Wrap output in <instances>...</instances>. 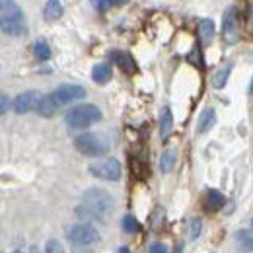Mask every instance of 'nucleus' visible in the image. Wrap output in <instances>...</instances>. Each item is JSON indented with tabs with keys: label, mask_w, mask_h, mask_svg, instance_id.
<instances>
[{
	"label": "nucleus",
	"mask_w": 253,
	"mask_h": 253,
	"mask_svg": "<svg viewBox=\"0 0 253 253\" xmlns=\"http://www.w3.org/2000/svg\"><path fill=\"white\" fill-rule=\"evenodd\" d=\"M216 123V111L212 107H207L201 115H199V121H197V132L199 134H205L209 132L212 126Z\"/></svg>",
	"instance_id": "1a4fd4ad"
},
{
	"label": "nucleus",
	"mask_w": 253,
	"mask_h": 253,
	"mask_svg": "<svg viewBox=\"0 0 253 253\" xmlns=\"http://www.w3.org/2000/svg\"><path fill=\"white\" fill-rule=\"evenodd\" d=\"M236 22H238V10L236 6H230L224 14V24H222V32L226 35V39H232L234 41V35H236Z\"/></svg>",
	"instance_id": "9d476101"
},
{
	"label": "nucleus",
	"mask_w": 253,
	"mask_h": 253,
	"mask_svg": "<svg viewBox=\"0 0 253 253\" xmlns=\"http://www.w3.org/2000/svg\"><path fill=\"white\" fill-rule=\"evenodd\" d=\"M173 253H183V246H175V250H173Z\"/></svg>",
	"instance_id": "7c9ffc66"
},
{
	"label": "nucleus",
	"mask_w": 253,
	"mask_h": 253,
	"mask_svg": "<svg viewBox=\"0 0 253 253\" xmlns=\"http://www.w3.org/2000/svg\"><path fill=\"white\" fill-rule=\"evenodd\" d=\"M128 0H111V6H123Z\"/></svg>",
	"instance_id": "c85d7f7f"
},
{
	"label": "nucleus",
	"mask_w": 253,
	"mask_h": 253,
	"mask_svg": "<svg viewBox=\"0 0 253 253\" xmlns=\"http://www.w3.org/2000/svg\"><path fill=\"white\" fill-rule=\"evenodd\" d=\"M148 253H168V250H166L164 244H152L150 250H148Z\"/></svg>",
	"instance_id": "cd10ccee"
},
{
	"label": "nucleus",
	"mask_w": 253,
	"mask_h": 253,
	"mask_svg": "<svg viewBox=\"0 0 253 253\" xmlns=\"http://www.w3.org/2000/svg\"><path fill=\"white\" fill-rule=\"evenodd\" d=\"M113 78V68L107 63H97L92 68V80L95 84H107Z\"/></svg>",
	"instance_id": "ddd939ff"
},
{
	"label": "nucleus",
	"mask_w": 253,
	"mask_h": 253,
	"mask_svg": "<svg viewBox=\"0 0 253 253\" xmlns=\"http://www.w3.org/2000/svg\"><path fill=\"white\" fill-rule=\"evenodd\" d=\"M175 162H177V152L173 148L164 150L162 156H160V169H162V173H169L173 169Z\"/></svg>",
	"instance_id": "6ab92c4d"
},
{
	"label": "nucleus",
	"mask_w": 253,
	"mask_h": 253,
	"mask_svg": "<svg viewBox=\"0 0 253 253\" xmlns=\"http://www.w3.org/2000/svg\"><path fill=\"white\" fill-rule=\"evenodd\" d=\"M236 242L253 253V230H238L236 232Z\"/></svg>",
	"instance_id": "412c9836"
},
{
	"label": "nucleus",
	"mask_w": 253,
	"mask_h": 253,
	"mask_svg": "<svg viewBox=\"0 0 253 253\" xmlns=\"http://www.w3.org/2000/svg\"><path fill=\"white\" fill-rule=\"evenodd\" d=\"M111 59H113L115 64H117L123 72H126V74H132V72L136 70V64L132 61V57H130L128 53H125V51H113V53H111Z\"/></svg>",
	"instance_id": "f8f14e48"
},
{
	"label": "nucleus",
	"mask_w": 253,
	"mask_h": 253,
	"mask_svg": "<svg viewBox=\"0 0 253 253\" xmlns=\"http://www.w3.org/2000/svg\"><path fill=\"white\" fill-rule=\"evenodd\" d=\"M252 230H253V218H252Z\"/></svg>",
	"instance_id": "72a5a7b5"
},
{
	"label": "nucleus",
	"mask_w": 253,
	"mask_h": 253,
	"mask_svg": "<svg viewBox=\"0 0 253 253\" xmlns=\"http://www.w3.org/2000/svg\"><path fill=\"white\" fill-rule=\"evenodd\" d=\"M64 119H66V125L72 128H88L95 125L97 121H101V111L94 103H80L68 109Z\"/></svg>",
	"instance_id": "f03ea898"
},
{
	"label": "nucleus",
	"mask_w": 253,
	"mask_h": 253,
	"mask_svg": "<svg viewBox=\"0 0 253 253\" xmlns=\"http://www.w3.org/2000/svg\"><path fill=\"white\" fill-rule=\"evenodd\" d=\"M113 211V197L105 189H92L84 191L82 195V205L76 207V216L80 220H105Z\"/></svg>",
	"instance_id": "f257e3e1"
},
{
	"label": "nucleus",
	"mask_w": 253,
	"mask_h": 253,
	"mask_svg": "<svg viewBox=\"0 0 253 253\" xmlns=\"http://www.w3.org/2000/svg\"><path fill=\"white\" fill-rule=\"evenodd\" d=\"M45 253H66V252H64V248L61 246V242L49 240L47 246H45Z\"/></svg>",
	"instance_id": "393cba45"
},
{
	"label": "nucleus",
	"mask_w": 253,
	"mask_h": 253,
	"mask_svg": "<svg viewBox=\"0 0 253 253\" xmlns=\"http://www.w3.org/2000/svg\"><path fill=\"white\" fill-rule=\"evenodd\" d=\"M33 53H35V59H39V61H49V59H51V47H49L47 41H43V39L35 41Z\"/></svg>",
	"instance_id": "4be33fe9"
},
{
	"label": "nucleus",
	"mask_w": 253,
	"mask_h": 253,
	"mask_svg": "<svg viewBox=\"0 0 253 253\" xmlns=\"http://www.w3.org/2000/svg\"><path fill=\"white\" fill-rule=\"evenodd\" d=\"M224 205H226V199H224V195H222L220 191L211 189L207 193V197H205V209L207 211L216 212V211H220Z\"/></svg>",
	"instance_id": "4468645a"
},
{
	"label": "nucleus",
	"mask_w": 253,
	"mask_h": 253,
	"mask_svg": "<svg viewBox=\"0 0 253 253\" xmlns=\"http://www.w3.org/2000/svg\"><path fill=\"white\" fill-rule=\"evenodd\" d=\"M173 128V115H171V109L169 107H164L162 113H160V136L162 138H168L169 132Z\"/></svg>",
	"instance_id": "a211bd4d"
},
{
	"label": "nucleus",
	"mask_w": 253,
	"mask_h": 253,
	"mask_svg": "<svg viewBox=\"0 0 253 253\" xmlns=\"http://www.w3.org/2000/svg\"><path fill=\"white\" fill-rule=\"evenodd\" d=\"M121 224H123V230H125L126 234H134V232H138V230H140V224H138V220H136L132 214L123 216Z\"/></svg>",
	"instance_id": "5701e85b"
},
{
	"label": "nucleus",
	"mask_w": 253,
	"mask_h": 253,
	"mask_svg": "<svg viewBox=\"0 0 253 253\" xmlns=\"http://www.w3.org/2000/svg\"><path fill=\"white\" fill-rule=\"evenodd\" d=\"M0 32L12 37H20L28 33V26L24 18H0Z\"/></svg>",
	"instance_id": "6e6552de"
},
{
	"label": "nucleus",
	"mask_w": 253,
	"mask_h": 253,
	"mask_svg": "<svg viewBox=\"0 0 253 253\" xmlns=\"http://www.w3.org/2000/svg\"><path fill=\"white\" fill-rule=\"evenodd\" d=\"M74 148L82 154V156H88V158H95V156H101L107 152L109 144L105 138H101L99 134L94 132H82L74 138Z\"/></svg>",
	"instance_id": "7ed1b4c3"
},
{
	"label": "nucleus",
	"mask_w": 253,
	"mask_h": 253,
	"mask_svg": "<svg viewBox=\"0 0 253 253\" xmlns=\"http://www.w3.org/2000/svg\"><path fill=\"white\" fill-rule=\"evenodd\" d=\"M8 107H10V99H8L4 94H0V117L8 111Z\"/></svg>",
	"instance_id": "bb28decb"
},
{
	"label": "nucleus",
	"mask_w": 253,
	"mask_h": 253,
	"mask_svg": "<svg viewBox=\"0 0 253 253\" xmlns=\"http://www.w3.org/2000/svg\"><path fill=\"white\" fill-rule=\"evenodd\" d=\"M12 253H22V250H14Z\"/></svg>",
	"instance_id": "2f4dec72"
},
{
	"label": "nucleus",
	"mask_w": 253,
	"mask_h": 253,
	"mask_svg": "<svg viewBox=\"0 0 253 253\" xmlns=\"http://www.w3.org/2000/svg\"><path fill=\"white\" fill-rule=\"evenodd\" d=\"M95 10H107L111 6V0H90Z\"/></svg>",
	"instance_id": "a878e982"
},
{
	"label": "nucleus",
	"mask_w": 253,
	"mask_h": 253,
	"mask_svg": "<svg viewBox=\"0 0 253 253\" xmlns=\"http://www.w3.org/2000/svg\"><path fill=\"white\" fill-rule=\"evenodd\" d=\"M121 253H128V252H126V250H125V248H123V250H121Z\"/></svg>",
	"instance_id": "473e14b6"
},
{
	"label": "nucleus",
	"mask_w": 253,
	"mask_h": 253,
	"mask_svg": "<svg viewBox=\"0 0 253 253\" xmlns=\"http://www.w3.org/2000/svg\"><path fill=\"white\" fill-rule=\"evenodd\" d=\"M230 72H232V63L226 64V66H222L220 70L212 76V86L216 88V90H222L226 84H228V78H230Z\"/></svg>",
	"instance_id": "aec40b11"
},
{
	"label": "nucleus",
	"mask_w": 253,
	"mask_h": 253,
	"mask_svg": "<svg viewBox=\"0 0 253 253\" xmlns=\"http://www.w3.org/2000/svg\"><path fill=\"white\" fill-rule=\"evenodd\" d=\"M0 18H24V12L16 0H0Z\"/></svg>",
	"instance_id": "dca6fc26"
},
{
	"label": "nucleus",
	"mask_w": 253,
	"mask_h": 253,
	"mask_svg": "<svg viewBox=\"0 0 253 253\" xmlns=\"http://www.w3.org/2000/svg\"><path fill=\"white\" fill-rule=\"evenodd\" d=\"M212 37H214V22L205 18L199 22V39L203 45H211L212 43Z\"/></svg>",
	"instance_id": "f3484780"
},
{
	"label": "nucleus",
	"mask_w": 253,
	"mask_h": 253,
	"mask_svg": "<svg viewBox=\"0 0 253 253\" xmlns=\"http://www.w3.org/2000/svg\"><path fill=\"white\" fill-rule=\"evenodd\" d=\"M88 171H90L94 177L103 179V181H119V179H121V164H119V160H115V158L92 164V166L88 168Z\"/></svg>",
	"instance_id": "39448f33"
},
{
	"label": "nucleus",
	"mask_w": 253,
	"mask_h": 253,
	"mask_svg": "<svg viewBox=\"0 0 253 253\" xmlns=\"http://www.w3.org/2000/svg\"><path fill=\"white\" fill-rule=\"evenodd\" d=\"M39 99H41V94L37 90H28V92H22L20 95H16L12 107H14L16 113L24 115V113H30V111H33L37 107Z\"/></svg>",
	"instance_id": "0eeeda50"
},
{
	"label": "nucleus",
	"mask_w": 253,
	"mask_h": 253,
	"mask_svg": "<svg viewBox=\"0 0 253 253\" xmlns=\"http://www.w3.org/2000/svg\"><path fill=\"white\" fill-rule=\"evenodd\" d=\"M68 240H70L74 246L90 248V246H95V244L99 242V232L95 230V226H92L90 222H78V224L70 226V230H68Z\"/></svg>",
	"instance_id": "20e7f679"
},
{
	"label": "nucleus",
	"mask_w": 253,
	"mask_h": 253,
	"mask_svg": "<svg viewBox=\"0 0 253 253\" xmlns=\"http://www.w3.org/2000/svg\"><path fill=\"white\" fill-rule=\"evenodd\" d=\"M63 14H64V8H63V4H61V0H47V4H45V8H43V18H45L47 22H55V20H59Z\"/></svg>",
	"instance_id": "2eb2a0df"
},
{
	"label": "nucleus",
	"mask_w": 253,
	"mask_h": 253,
	"mask_svg": "<svg viewBox=\"0 0 253 253\" xmlns=\"http://www.w3.org/2000/svg\"><path fill=\"white\" fill-rule=\"evenodd\" d=\"M57 109H59V103L53 99V95H41V99H39V103H37V107H35V111L41 115V117H53L55 113H57Z\"/></svg>",
	"instance_id": "9b49d317"
},
{
	"label": "nucleus",
	"mask_w": 253,
	"mask_h": 253,
	"mask_svg": "<svg viewBox=\"0 0 253 253\" xmlns=\"http://www.w3.org/2000/svg\"><path fill=\"white\" fill-rule=\"evenodd\" d=\"M30 253H43V252H41L37 246H32V248H30Z\"/></svg>",
	"instance_id": "c756f323"
},
{
	"label": "nucleus",
	"mask_w": 253,
	"mask_h": 253,
	"mask_svg": "<svg viewBox=\"0 0 253 253\" xmlns=\"http://www.w3.org/2000/svg\"><path fill=\"white\" fill-rule=\"evenodd\" d=\"M189 228H191V232H189L191 240H197V238L201 236V232H203V220H201V218H191Z\"/></svg>",
	"instance_id": "b1692460"
},
{
	"label": "nucleus",
	"mask_w": 253,
	"mask_h": 253,
	"mask_svg": "<svg viewBox=\"0 0 253 253\" xmlns=\"http://www.w3.org/2000/svg\"><path fill=\"white\" fill-rule=\"evenodd\" d=\"M51 95H53V99H55V101L59 103V107H61V105H66V103L84 99V97H86V90H84L82 86H78V84H63V86H59L57 90H53Z\"/></svg>",
	"instance_id": "423d86ee"
}]
</instances>
